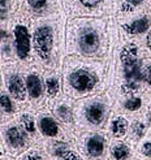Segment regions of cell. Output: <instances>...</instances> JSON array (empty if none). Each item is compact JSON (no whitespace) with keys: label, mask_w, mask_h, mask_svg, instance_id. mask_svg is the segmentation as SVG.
Returning <instances> with one entry per match:
<instances>
[{"label":"cell","mask_w":151,"mask_h":160,"mask_svg":"<svg viewBox=\"0 0 151 160\" xmlns=\"http://www.w3.org/2000/svg\"><path fill=\"white\" fill-rule=\"evenodd\" d=\"M113 35L112 16L67 18L65 55L108 60Z\"/></svg>","instance_id":"6da1fadb"},{"label":"cell","mask_w":151,"mask_h":160,"mask_svg":"<svg viewBox=\"0 0 151 160\" xmlns=\"http://www.w3.org/2000/svg\"><path fill=\"white\" fill-rule=\"evenodd\" d=\"M33 64L42 70L63 68L65 58V25L64 11L46 17L31 20Z\"/></svg>","instance_id":"7a4b0ae2"},{"label":"cell","mask_w":151,"mask_h":160,"mask_svg":"<svg viewBox=\"0 0 151 160\" xmlns=\"http://www.w3.org/2000/svg\"><path fill=\"white\" fill-rule=\"evenodd\" d=\"M63 83L69 98H87L99 94L106 86L108 60L65 55L63 61Z\"/></svg>","instance_id":"3957f363"},{"label":"cell","mask_w":151,"mask_h":160,"mask_svg":"<svg viewBox=\"0 0 151 160\" xmlns=\"http://www.w3.org/2000/svg\"><path fill=\"white\" fill-rule=\"evenodd\" d=\"M109 100L106 95L89 97L74 103V121L78 128L87 132H98L107 124Z\"/></svg>","instance_id":"277c9868"},{"label":"cell","mask_w":151,"mask_h":160,"mask_svg":"<svg viewBox=\"0 0 151 160\" xmlns=\"http://www.w3.org/2000/svg\"><path fill=\"white\" fill-rule=\"evenodd\" d=\"M31 18L21 7L9 21L12 47L14 59L21 65H33V44H31Z\"/></svg>","instance_id":"5b68a950"},{"label":"cell","mask_w":151,"mask_h":160,"mask_svg":"<svg viewBox=\"0 0 151 160\" xmlns=\"http://www.w3.org/2000/svg\"><path fill=\"white\" fill-rule=\"evenodd\" d=\"M67 18L112 16L116 0H60Z\"/></svg>","instance_id":"8992f818"},{"label":"cell","mask_w":151,"mask_h":160,"mask_svg":"<svg viewBox=\"0 0 151 160\" xmlns=\"http://www.w3.org/2000/svg\"><path fill=\"white\" fill-rule=\"evenodd\" d=\"M112 20L118 41H141L151 29V8L125 18Z\"/></svg>","instance_id":"52a82bcc"},{"label":"cell","mask_w":151,"mask_h":160,"mask_svg":"<svg viewBox=\"0 0 151 160\" xmlns=\"http://www.w3.org/2000/svg\"><path fill=\"white\" fill-rule=\"evenodd\" d=\"M23 67L17 61L4 62L2 67V79L7 91L17 104H22L28 99L25 79H23Z\"/></svg>","instance_id":"ba28073f"},{"label":"cell","mask_w":151,"mask_h":160,"mask_svg":"<svg viewBox=\"0 0 151 160\" xmlns=\"http://www.w3.org/2000/svg\"><path fill=\"white\" fill-rule=\"evenodd\" d=\"M78 150L89 160L107 159L108 152V138L106 134L99 132H86L82 133L77 139Z\"/></svg>","instance_id":"9c48e42d"},{"label":"cell","mask_w":151,"mask_h":160,"mask_svg":"<svg viewBox=\"0 0 151 160\" xmlns=\"http://www.w3.org/2000/svg\"><path fill=\"white\" fill-rule=\"evenodd\" d=\"M23 79H25V87L28 99L31 106L39 108L44 104V89H43V77L42 69L33 65L23 67Z\"/></svg>","instance_id":"30bf717a"},{"label":"cell","mask_w":151,"mask_h":160,"mask_svg":"<svg viewBox=\"0 0 151 160\" xmlns=\"http://www.w3.org/2000/svg\"><path fill=\"white\" fill-rule=\"evenodd\" d=\"M3 141L5 151L11 156L22 154L29 146V137L18 124H9L4 128Z\"/></svg>","instance_id":"8fae6325"},{"label":"cell","mask_w":151,"mask_h":160,"mask_svg":"<svg viewBox=\"0 0 151 160\" xmlns=\"http://www.w3.org/2000/svg\"><path fill=\"white\" fill-rule=\"evenodd\" d=\"M20 7L31 20L46 17L63 11L60 0H22Z\"/></svg>","instance_id":"7c38bea8"},{"label":"cell","mask_w":151,"mask_h":160,"mask_svg":"<svg viewBox=\"0 0 151 160\" xmlns=\"http://www.w3.org/2000/svg\"><path fill=\"white\" fill-rule=\"evenodd\" d=\"M35 118H37L38 132L42 137L50 139H65V135L63 134L64 130L60 126V122L55 118V116L50 111L38 112Z\"/></svg>","instance_id":"4fadbf2b"},{"label":"cell","mask_w":151,"mask_h":160,"mask_svg":"<svg viewBox=\"0 0 151 160\" xmlns=\"http://www.w3.org/2000/svg\"><path fill=\"white\" fill-rule=\"evenodd\" d=\"M151 8V0H116L113 18H125Z\"/></svg>","instance_id":"5bb4252c"},{"label":"cell","mask_w":151,"mask_h":160,"mask_svg":"<svg viewBox=\"0 0 151 160\" xmlns=\"http://www.w3.org/2000/svg\"><path fill=\"white\" fill-rule=\"evenodd\" d=\"M61 69L55 70H42L43 77V89H44V97L47 99L56 100L59 99L61 94Z\"/></svg>","instance_id":"9a60e30c"},{"label":"cell","mask_w":151,"mask_h":160,"mask_svg":"<svg viewBox=\"0 0 151 160\" xmlns=\"http://www.w3.org/2000/svg\"><path fill=\"white\" fill-rule=\"evenodd\" d=\"M51 113L55 118L67 128H72L76 125L74 121V106L70 102L65 100H53L51 104Z\"/></svg>","instance_id":"2e32d148"},{"label":"cell","mask_w":151,"mask_h":160,"mask_svg":"<svg viewBox=\"0 0 151 160\" xmlns=\"http://www.w3.org/2000/svg\"><path fill=\"white\" fill-rule=\"evenodd\" d=\"M22 130L26 133L29 139L37 141L38 138V128H37V118L35 115H33L29 111H22L18 115V122H17Z\"/></svg>","instance_id":"e0dca14e"},{"label":"cell","mask_w":151,"mask_h":160,"mask_svg":"<svg viewBox=\"0 0 151 160\" xmlns=\"http://www.w3.org/2000/svg\"><path fill=\"white\" fill-rule=\"evenodd\" d=\"M129 125H130V121L125 116H121V115L115 116L108 124L109 135L113 137L115 139L125 138L126 134L129 132Z\"/></svg>","instance_id":"ac0fdd59"},{"label":"cell","mask_w":151,"mask_h":160,"mask_svg":"<svg viewBox=\"0 0 151 160\" xmlns=\"http://www.w3.org/2000/svg\"><path fill=\"white\" fill-rule=\"evenodd\" d=\"M133 155V148L129 143L116 141L109 146V158L112 160H128Z\"/></svg>","instance_id":"d6986e66"},{"label":"cell","mask_w":151,"mask_h":160,"mask_svg":"<svg viewBox=\"0 0 151 160\" xmlns=\"http://www.w3.org/2000/svg\"><path fill=\"white\" fill-rule=\"evenodd\" d=\"M18 7L17 0H0V25H9Z\"/></svg>","instance_id":"ffe728a7"},{"label":"cell","mask_w":151,"mask_h":160,"mask_svg":"<svg viewBox=\"0 0 151 160\" xmlns=\"http://www.w3.org/2000/svg\"><path fill=\"white\" fill-rule=\"evenodd\" d=\"M68 150H70V146L65 139H52L51 142H48V146L46 148L47 154H50L51 158L55 159L63 156Z\"/></svg>","instance_id":"44dd1931"},{"label":"cell","mask_w":151,"mask_h":160,"mask_svg":"<svg viewBox=\"0 0 151 160\" xmlns=\"http://www.w3.org/2000/svg\"><path fill=\"white\" fill-rule=\"evenodd\" d=\"M0 111L5 116L16 113V103L7 90H0Z\"/></svg>","instance_id":"7402d4cb"},{"label":"cell","mask_w":151,"mask_h":160,"mask_svg":"<svg viewBox=\"0 0 151 160\" xmlns=\"http://www.w3.org/2000/svg\"><path fill=\"white\" fill-rule=\"evenodd\" d=\"M137 154L139 155L141 159L151 160V135L150 134H147L145 138H142L138 142Z\"/></svg>","instance_id":"603a6c76"},{"label":"cell","mask_w":151,"mask_h":160,"mask_svg":"<svg viewBox=\"0 0 151 160\" xmlns=\"http://www.w3.org/2000/svg\"><path fill=\"white\" fill-rule=\"evenodd\" d=\"M142 82L147 91H151V58L142 60Z\"/></svg>","instance_id":"cb8c5ba5"},{"label":"cell","mask_w":151,"mask_h":160,"mask_svg":"<svg viewBox=\"0 0 151 160\" xmlns=\"http://www.w3.org/2000/svg\"><path fill=\"white\" fill-rule=\"evenodd\" d=\"M20 160H46V158L41 150L29 148L22 152V156L20 158Z\"/></svg>","instance_id":"d4e9b609"},{"label":"cell","mask_w":151,"mask_h":160,"mask_svg":"<svg viewBox=\"0 0 151 160\" xmlns=\"http://www.w3.org/2000/svg\"><path fill=\"white\" fill-rule=\"evenodd\" d=\"M142 51H143L146 58H151V29L143 35V38L139 41Z\"/></svg>","instance_id":"484cf974"},{"label":"cell","mask_w":151,"mask_h":160,"mask_svg":"<svg viewBox=\"0 0 151 160\" xmlns=\"http://www.w3.org/2000/svg\"><path fill=\"white\" fill-rule=\"evenodd\" d=\"M12 41L11 37V30L8 25H0V44L4 42H9Z\"/></svg>","instance_id":"4316f807"},{"label":"cell","mask_w":151,"mask_h":160,"mask_svg":"<svg viewBox=\"0 0 151 160\" xmlns=\"http://www.w3.org/2000/svg\"><path fill=\"white\" fill-rule=\"evenodd\" d=\"M58 160H82V158L78 155V152H76V151H73L70 148L63 156H60Z\"/></svg>","instance_id":"83f0119b"},{"label":"cell","mask_w":151,"mask_h":160,"mask_svg":"<svg viewBox=\"0 0 151 160\" xmlns=\"http://www.w3.org/2000/svg\"><path fill=\"white\" fill-rule=\"evenodd\" d=\"M2 64L3 62H2V58H0V83H2V67H3Z\"/></svg>","instance_id":"f1b7e54d"},{"label":"cell","mask_w":151,"mask_h":160,"mask_svg":"<svg viewBox=\"0 0 151 160\" xmlns=\"http://www.w3.org/2000/svg\"><path fill=\"white\" fill-rule=\"evenodd\" d=\"M2 156H3V150L0 148V158H2Z\"/></svg>","instance_id":"f546056e"},{"label":"cell","mask_w":151,"mask_h":160,"mask_svg":"<svg viewBox=\"0 0 151 160\" xmlns=\"http://www.w3.org/2000/svg\"><path fill=\"white\" fill-rule=\"evenodd\" d=\"M17 2H18V4L21 5V2H22V0H17Z\"/></svg>","instance_id":"4dcf8cb0"},{"label":"cell","mask_w":151,"mask_h":160,"mask_svg":"<svg viewBox=\"0 0 151 160\" xmlns=\"http://www.w3.org/2000/svg\"><path fill=\"white\" fill-rule=\"evenodd\" d=\"M148 134H150V135H151V128H150V130H148Z\"/></svg>","instance_id":"1f68e13d"},{"label":"cell","mask_w":151,"mask_h":160,"mask_svg":"<svg viewBox=\"0 0 151 160\" xmlns=\"http://www.w3.org/2000/svg\"><path fill=\"white\" fill-rule=\"evenodd\" d=\"M0 117H2V111H0Z\"/></svg>","instance_id":"d6a6232c"},{"label":"cell","mask_w":151,"mask_h":160,"mask_svg":"<svg viewBox=\"0 0 151 160\" xmlns=\"http://www.w3.org/2000/svg\"><path fill=\"white\" fill-rule=\"evenodd\" d=\"M3 160H8V159H3Z\"/></svg>","instance_id":"836d02e7"}]
</instances>
